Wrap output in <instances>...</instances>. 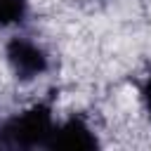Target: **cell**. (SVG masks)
Wrapping results in <instances>:
<instances>
[{
    "instance_id": "obj_4",
    "label": "cell",
    "mask_w": 151,
    "mask_h": 151,
    "mask_svg": "<svg viewBox=\"0 0 151 151\" xmlns=\"http://www.w3.org/2000/svg\"><path fill=\"white\" fill-rule=\"evenodd\" d=\"M28 2L26 0H0V26H12L24 19Z\"/></svg>"
},
{
    "instance_id": "obj_5",
    "label": "cell",
    "mask_w": 151,
    "mask_h": 151,
    "mask_svg": "<svg viewBox=\"0 0 151 151\" xmlns=\"http://www.w3.org/2000/svg\"><path fill=\"white\" fill-rule=\"evenodd\" d=\"M142 94H144V104H146V111H149V116H151V76H149V80H146V85H144Z\"/></svg>"
},
{
    "instance_id": "obj_2",
    "label": "cell",
    "mask_w": 151,
    "mask_h": 151,
    "mask_svg": "<svg viewBox=\"0 0 151 151\" xmlns=\"http://www.w3.org/2000/svg\"><path fill=\"white\" fill-rule=\"evenodd\" d=\"M5 52H7V61H9L12 71H14V76L21 78V80H31V78L40 76V73H45V68H47L45 52L35 42H31L26 38L9 40Z\"/></svg>"
},
{
    "instance_id": "obj_1",
    "label": "cell",
    "mask_w": 151,
    "mask_h": 151,
    "mask_svg": "<svg viewBox=\"0 0 151 151\" xmlns=\"http://www.w3.org/2000/svg\"><path fill=\"white\" fill-rule=\"evenodd\" d=\"M52 113L45 104H38L21 116H14L0 134V146H12V149H33V146H45L54 132Z\"/></svg>"
},
{
    "instance_id": "obj_3",
    "label": "cell",
    "mask_w": 151,
    "mask_h": 151,
    "mask_svg": "<svg viewBox=\"0 0 151 151\" xmlns=\"http://www.w3.org/2000/svg\"><path fill=\"white\" fill-rule=\"evenodd\" d=\"M47 149H68V151H90L97 149V137L92 134V130L80 120V118H71L64 125L54 127Z\"/></svg>"
}]
</instances>
